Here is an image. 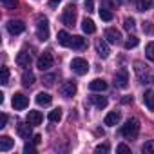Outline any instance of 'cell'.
Masks as SVG:
<instances>
[{
  "instance_id": "6da1fadb",
  "label": "cell",
  "mask_w": 154,
  "mask_h": 154,
  "mask_svg": "<svg viewBox=\"0 0 154 154\" xmlns=\"http://www.w3.org/2000/svg\"><path fill=\"white\" fill-rule=\"evenodd\" d=\"M134 71H136L138 80H140L141 84H145V85L154 84V72H152L147 65H143L141 62H136V63H134Z\"/></svg>"
},
{
  "instance_id": "7a4b0ae2",
  "label": "cell",
  "mask_w": 154,
  "mask_h": 154,
  "mask_svg": "<svg viewBox=\"0 0 154 154\" xmlns=\"http://www.w3.org/2000/svg\"><path fill=\"white\" fill-rule=\"evenodd\" d=\"M138 132H140V122L136 118H129L125 122V125H122V136L123 138L132 140V138L138 136Z\"/></svg>"
},
{
  "instance_id": "3957f363",
  "label": "cell",
  "mask_w": 154,
  "mask_h": 154,
  "mask_svg": "<svg viewBox=\"0 0 154 154\" xmlns=\"http://www.w3.org/2000/svg\"><path fill=\"white\" fill-rule=\"evenodd\" d=\"M71 69L78 74V76H84V74H87V71H89V63H87V60H84V58H72Z\"/></svg>"
},
{
  "instance_id": "277c9868",
  "label": "cell",
  "mask_w": 154,
  "mask_h": 154,
  "mask_svg": "<svg viewBox=\"0 0 154 154\" xmlns=\"http://www.w3.org/2000/svg\"><path fill=\"white\" fill-rule=\"evenodd\" d=\"M114 85L120 87V89H125L129 85V72L125 67H122L116 74H114Z\"/></svg>"
},
{
  "instance_id": "5b68a950",
  "label": "cell",
  "mask_w": 154,
  "mask_h": 154,
  "mask_svg": "<svg viewBox=\"0 0 154 154\" xmlns=\"http://www.w3.org/2000/svg\"><path fill=\"white\" fill-rule=\"evenodd\" d=\"M62 22H63L65 26H74V22H76V8H74L72 4H71V6H67V8L63 9Z\"/></svg>"
},
{
  "instance_id": "8992f818",
  "label": "cell",
  "mask_w": 154,
  "mask_h": 154,
  "mask_svg": "<svg viewBox=\"0 0 154 154\" xmlns=\"http://www.w3.org/2000/svg\"><path fill=\"white\" fill-rule=\"evenodd\" d=\"M36 36H38L42 42H45V40L49 38V24H47L45 18H38V24H36Z\"/></svg>"
},
{
  "instance_id": "52a82bcc",
  "label": "cell",
  "mask_w": 154,
  "mask_h": 154,
  "mask_svg": "<svg viewBox=\"0 0 154 154\" xmlns=\"http://www.w3.org/2000/svg\"><path fill=\"white\" fill-rule=\"evenodd\" d=\"M53 62H54L53 54H51V53H44V54L38 58V62H36V67H38L40 71H49V69L53 67Z\"/></svg>"
},
{
  "instance_id": "ba28073f",
  "label": "cell",
  "mask_w": 154,
  "mask_h": 154,
  "mask_svg": "<svg viewBox=\"0 0 154 154\" xmlns=\"http://www.w3.org/2000/svg\"><path fill=\"white\" fill-rule=\"evenodd\" d=\"M76 84L74 82H71V80H67V82H63L62 85H60V94L62 96H65V98H71V96H74L76 94Z\"/></svg>"
},
{
  "instance_id": "9c48e42d",
  "label": "cell",
  "mask_w": 154,
  "mask_h": 154,
  "mask_svg": "<svg viewBox=\"0 0 154 154\" xmlns=\"http://www.w3.org/2000/svg\"><path fill=\"white\" fill-rule=\"evenodd\" d=\"M13 107L17 109V111H24L27 105H29V98L26 96V94H22V93H17L15 96H13Z\"/></svg>"
},
{
  "instance_id": "30bf717a",
  "label": "cell",
  "mask_w": 154,
  "mask_h": 154,
  "mask_svg": "<svg viewBox=\"0 0 154 154\" xmlns=\"http://www.w3.org/2000/svg\"><path fill=\"white\" fill-rule=\"evenodd\" d=\"M8 31L11 35H20V33L26 31V24L22 20H9L8 22Z\"/></svg>"
},
{
  "instance_id": "8fae6325",
  "label": "cell",
  "mask_w": 154,
  "mask_h": 154,
  "mask_svg": "<svg viewBox=\"0 0 154 154\" xmlns=\"http://www.w3.org/2000/svg\"><path fill=\"white\" fill-rule=\"evenodd\" d=\"M31 123L27 122V123H18V127H17V132H18V136L22 138V140H29L31 136H33V131H31Z\"/></svg>"
},
{
  "instance_id": "7c38bea8",
  "label": "cell",
  "mask_w": 154,
  "mask_h": 154,
  "mask_svg": "<svg viewBox=\"0 0 154 154\" xmlns=\"http://www.w3.org/2000/svg\"><path fill=\"white\" fill-rule=\"evenodd\" d=\"M105 40H107L109 44H120V40H122V35H120V31H118V29H114V27H109V29L105 31Z\"/></svg>"
},
{
  "instance_id": "4fadbf2b",
  "label": "cell",
  "mask_w": 154,
  "mask_h": 154,
  "mask_svg": "<svg viewBox=\"0 0 154 154\" xmlns=\"http://www.w3.org/2000/svg\"><path fill=\"white\" fill-rule=\"evenodd\" d=\"M17 63H18L20 67L27 69V67L31 65V53H27V51H20V53L17 54Z\"/></svg>"
},
{
  "instance_id": "5bb4252c",
  "label": "cell",
  "mask_w": 154,
  "mask_h": 154,
  "mask_svg": "<svg viewBox=\"0 0 154 154\" xmlns=\"http://www.w3.org/2000/svg\"><path fill=\"white\" fill-rule=\"evenodd\" d=\"M89 89H91L93 93H103V91L107 89V82H105L103 78H94V80L89 84Z\"/></svg>"
},
{
  "instance_id": "9a60e30c",
  "label": "cell",
  "mask_w": 154,
  "mask_h": 154,
  "mask_svg": "<svg viewBox=\"0 0 154 154\" xmlns=\"http://www.w3.org/2000/svg\"><path fill=\"white\" fill-rule=\"evenodd\" d=\"M120 120H122L120 111H111V112L105 116L103 123H105V125H109V127H114V125H118V123H120Z\"/></svg>"
},
{
  "instance_id": "2e32d148",
  "label": "cell",
  "mask_w": 154,
  "mask_h": 154,
  "mask_svg": "<svg viewBox=\"0 0 154 154\" xmlns=\"http://www.w3.org/2000/svg\"><path fill=\"white\" fill-rule=\"evenodd\" d=\"M96 53L102 56V58H107L109 56V53H111V49H109V45H107V40H96Z\"/></svg>"
},
{
  "instance_id": "e0dca14e",
  "label": "cell",
  "mask_w": 154,
  "mask_h": 154,
  "mask_svg": "<svg viewBox=\"0 0 154 154\" xmlns=\"http://www.w3.org/2000/svg\"><path fill=\"white\" fill-rule=\"evenodd\" d=\"M42 120H44V116H42L40 111H29V112H27V122H29L31 125H40Z\"/></svg>"
},
{
  "instance_id": "ac0fdd59",
  "label": "cell",
  "mask_w": 154,
  "mask_h": 154,
  "mask_svg": "<svg viewBox=\"0 0 154 154\" xmlns=\"http://www.w3.org/2000/svg\"><path fill=\"white\" fill-rule=\"evenodd\" d=\"M13 145H15V141H13L9 136H2V138H0V150H2V152L11 150V149H13Z\"/></svg>"
},
{
  "instance_id": "d6986e66",
  "label": "cell",
  "mask_w": 154,
  "mask_h": 154,
  "mask_svg": "<svg viewBox=\"0 0 154 154\" xmlns=\"http://www.w3.org/2000/svg\"><path fill=\"white\" fill-rule=\"evenodd\" d=\"M82 31H84V33H87V35H93V33L96 31L94 22H93L91 18H84V20H82Z\"/></svg>"
},
{
  "instance_id": "ffe728a7",
  "label": "cell",
  "mask_w": 154,
  "mask_h": 154,
  "mask_svg": "<svg viewBox=\"0 0 154 154\" xmlns=\"http://www.w3.org/2000/svg\"><path fill=\"white\" fill-rule=\"evenodd\" d=\"M71 40H72V36H71L67 31H58V44H60V45L69 47V45H71Z\"/></svg>"
},
{
  "instance_id": "44dd1931",
  "label": "cell",
  "mask_w": 154,
  "mask_h": 154,
  "mask_svg": "<svg viewBox=\"0 0 154 154\" xmlns=\"http://www.w3.org/2000/svg\"><path fill=\"white\" fill-rule=\"evenodd\" d=\"M51 102H53L51 94H47V93H38V94H36V103H38V105L47 107V105H51Z\"/></svg>"
},
{
  "instance_id": "7402d4cb",
  "label": "cell",
  "mask_w": 154,
  "mask_h": 154,
  "mask_svg": "<svg viewBox=\"0 0 154 154\" xmlns=\"http://www.w3.org/2000/svg\"><path fill=\"white\" fill-rule=\"evenodd\" d=\"M143 103L147 105L149 111H154V91H145V94H143Z\"/></svg>"
},
{
  "instance_id": "603a6c76",
  "label": "cell",
  "mask_w": 154,
  "mask_h": 154,
  "mask_svg": "<svg viewBox=\"0 0 154 154\" xmlns=\"http://www.w3.org/2000/svg\"><path fill=\"white\" fill-rule=\"evenodd\" d=\"M71 47L82 51V49L85 47V38H84V36H72V40H71Z\"/></svg>"
},
{
  "instance_id": "cb8c5ba5",
  "label": "cell",
  "mask_w": 154,
  "mask_h": 154,
  "mask_svg": "<svg viewBox=\"0 0 154 154\" xmlns=\"http://www.w3.org/2000/svg\"><path fill=\"white\" fill-rule=\"evenodd\" d=\"M35 84V74L31 72V71H26L24 74H22V85L24 87H31Z\"/></svg>"
},
{
  "instance_id": "d4e9b609",
  "label": "cell",
  "mask_w": 154,
  "mask_h": 154,
  "mask_svg": "<svg viewBox=\"0 0 154 154\" xmlns=\"http://www.w3.org/2000/svg\"><path fill=\"white\" fill-rule=\"evenodd\" d=\"M91 102L96 109H105L107 107V98L105 96H91Z\"/></svg>"
},
{
  "instance_id": "484cf974",
  "label": "cell",
  "mask_w": 154,
  "mask_h": 154,
  "mask_svg": "<svg viewBox=\"0 0 154 154\" xmlns=\"http://www.w3.org/2000/svg\"><path fill=\"white\" fill-rule=\"evenodd\" d=\"M134 2H136V6H138L140 11H149L154 6V0H134Z\"/></svg>"
},
{
  "instance_id": "4316f807",
  "label": "cell",
  "mask_w": 154,
  "mask_h": 154,
  "mask_svg": "<svg viewBox=\"0 0 154 154\" xmlns=\"http://www.w3.org/2000/svg\"><path fill=\"white\" fill-rule=\"evenodd\" d=\"M49 122H53V123H56V122H60L62 120V109L60 107H56V109H53L51 112H49Z\"/></svg>"
},
{
  "instance_id": "83f0119b",
  "label": "cell",
  "mask_w": 154,
  "mask_h": 154,
  "mask_svg": "<svg viewBox=\"0 0 154 154\" xmlns=\"http://www.w3.org/2000/svg\"><path fill=\"white\" fill-rule=\"evenodd\" d=\"M103 8H109V9H116L123 4V0H102Z\"/></svg>"
},
{
  "instance_id": "f1b7e54d",
  "label": "cell",
  "mask_w": 154,
  "mask_h": 154,
  "mask_svg": "<svg viewBox=\"0 0 154 154\" xmlns=\"http://www.w3.org/2000/svg\"><path fill=\"white\" fill-rule=\"evenodd\" d=\"M112 17H114V15H112V11H111L109 8H102V9H100V18H102V20L111 22V20H112Z\"/></svg>"
},
{
  "instance_id": "f546056e",
  "label": "cell",
  "mask_w": 154,
  "mask_h": 154,
  "mask_svg": "<svg viewBox=\"0 0 154 154\" xmlns=\"http://www.w3.org/2000/svg\"><path fill=\"white\" fill-rule=\"evenodd\" d=\"M141 152H145V154H154V140L145 141L143 147H141Z\"/></svg>"
},
{
  "instance_id": "4dcf8cb0",
  "label": "cell",
  "mask_w": 154,
  "mask_h": 154,
  "mask_svg": "<svg viewBox=\"0 0 154 154\" xmlns=\"http://www.w3.org/2000/svg\"><path fill=\"white\" fill-rule=\"evenodd\" d=\"M145 56H147L150 62H154V42H149V44H147V47H145Z\"/></svg>"
},
{
  "instance_id": "1f68e13d",
  "label": "cell",
  "mask_w": 154,
  "mask_h": 154,
  "mask_svg": "<svg viewBox=\"0 0 154 154\" xmlns=\"http://www.w3.org/2000/svg\"><path fill=\"white\" fill-rule=\"evenodd\" d=\"M123 27H125L129 33H132V31L136 29V22H134V18H125V20H123Z\"/></svg>"
},
{
  "instance_id": "d6a6232c",
  "label": "cell",
  "mask_w": 154,
  "mask_h": 154,
  "mask_svg": "<svg viewBox=\"0 0 154 154\" xmlns=\"http://www.w3.org/2000/svg\"><path fill=\"white\" fill-rule=\"evenodd\" d=\"M138 44H140V40L132 35V36H129V40L125 42V49H132V47H136Z\"/></svg>"
},
{
  "instance_id": "836d02e7",
  "label": "cell",
  "mask_w": 154,
  "mask_h": 154,
  "mask_svg": "<svg viewBox=\"0 0 154 154\" xmlns=\"http://www.w3.org/2000/svg\"><path fill=\"white\" fill-rule=\"evenodd\" d=\"M9 82V69L8 67H2V76H0V84L6 85Z\"/></svg>"
},
{
  "instance_id": "e575fe53",
  "label": "cell",
  "mask_w": 154,
  "mask_h": 154,
  "mask_svg": "<svg viewBox=\"0 0 154 154\" xmlns=\"http://www.w3.org/2000/svg\"><path fill=\"white\" fill-rule=\"evenodd\" d=\"M2 6L8 9H15L18 6V0H2Z\"/></svg>"
},
{
  "instance_id": "d590c367",
  "label": "cell",
  "mask_w": 154,
  "mask_h": 154,
  "mask_svg": "<svg viewBox=\"0 0 154 154\" xmlns=\"http://www.w3.org/2000/svg\"><path fill=\"white\" fill-rule=\"evenodd\" d=\"M35 145H36V143H26V145H24V152H26V154H35V152H36Z\"/></svg>"
},
{
  "instance_id": "8d00e7d4",
  "label": "cell",
  "mask_w": 154,
  "mask_h": 154,
  "mask_svg": "<svg viewBox=\"0 0 154 154\" xmlns=\"http://www.w3.org/2000/svg\"><path fill=\"white\" fill-rule=\"evenodd\" d=\"M109 150H111L109 143H102V145H98V147L94 149V152H96V154H100V152H109Z\"/></svg>"
},
{
  "instance_id": "74e56055",
  "label": "cell",
  "mask_w": 154,
  "mask_h": 154,
  "mask_svg": "<svg viewBox=\"0 0 154 154\" xmlns=\"http://www.w3.org/2000/svg\"><path fill=\"white\" fill-rule=\"evenodd\" d=\"M116 152H122V154H129V152H131V147H129V145H125V143H120V145L116 147Z\"/></svg>"
},
{
  "instance_id": "f35d334b",
  "label": "cell",
  "mask_w": 154,
  "mask_h": 154,
  "mask_svg": "<svg viewBox=\"0 0 154 154\" xmlns=\"http://www.w3.org/2000/svg\"><path fill=\"white\" fill-rule=\"evenodd\" d=\"M54 78H56L54 74H45V76H44V84H45V85H53V84H54Z\"/></svg>"
},
{
  "instance_id": "ab89813d",
  "label": "cell",
  "mask_w": 154,
  "mask_h": 154,
  "mask_svg": "<svg viewBox=\"0 0 154 154\" xmlns=\"http://www.w3.org/2000/svg\"><path fill=\"white\" fill-rule=\"evenodd\" d=\"M143 31L149 33V35H152V33H154V26H152L150 22H145V24H143Z\"/></svg>"
},
{
  "instance_id": "60d3db41",
  "label": "cell",
  "mask_w": 154,
  "mask_h": 154,
  "mask_svg": "<svg viewBox=\"0 0 154 154\" xmlns=\"http://www.w3.org/2000/svg\"><path fill=\"white\" fill-rule=\"evenodd\" d=\"M85 11L87 13H93L94 11V2H93V0H87V2H85Z\"/></svg>"
},
{
  "instance_id": "b9f144b4",
  "label": "cell",
  "mask_w": 154,
  "mask_h": 154,
  "mask_svg": "<svg viewBox=\"0 0 154 154\" xmlns=\"http://www.w3.org/2000/svg\"><path fill=\"white\" fill-rule=\"evenodd\" d=\"M6 123H8V114H0V127H6Z\"/></svg>"
},
{
  "instance_id": "7bdbcfd3",
  "label": "cell",
  "mask_w": 154,
  "mask_h": 154,
  "mask_svg": "<svg viewBox=\"0 0 154 154\" xmlns=\"http://www.w3.org/2000/svg\"><path fill=\"white\" fill-rule=\"evenodd\" d=\"M60 2H62V0H49V8H56Z\"/></svg>"
},
{
  "instance_id": "ee69618b",
  "label": "cell",
  "mask_w": 154,
  "mask_h": 154,
  "mask_svg": "<svg viewBox=\"0 0 154 154\" xmlns=\"http://www.w3.org/2000/svg\"><path fill=\"white\" fill-rule=\"evenodd\" d=\"M40 141H42V136H40V134H35V136H33V143H36V145H38Z\"/></svg>"
},
{
  "instance_id": "f6af8a7d",
  "label": "cell",
  "mask_w": 154,
  "mask_h": 154,
  "mask_svg": "<svg viewBox=\"0 0 154 154\" xmlns=\"http://www.w3.org/2000/svg\"><path fill=\"white\" fill-rule=\"evenodd\" d=\"M131 102H132V96H131V98H129V96H127V98H123V103H131Z\"/></svg>"
}]
</instances>
